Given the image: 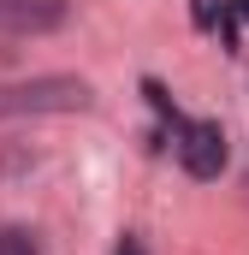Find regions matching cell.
Here are the masks:
<instances>
[{"instance_id":"7","label":"cell","mask_w":249,"mask_h":255,"mask_svg":"<svg viewBox=\"0 0 249 255\" xmlns=\"http://www.w3.org/2000/svg\"><path fill=\"white\" fill-rule=\"evenodd\" d=\"M119 255H142V244H136V238H124V244H119Z\"/></svg>"},{"instance_id":"4","label":"cell","mask_w":249,"mask_h":255,"mask_svg":"<svg viewBox=\"0 0 249 255\" xmlns=\"http://www.w3.org/2000/svg\"><path fill=\"white\" fill-rule=\"evenodd\" d=\"M0 255H42L30 226H0Z\"/></svg>"},{"instance_id":"1","label":"cell","mask_w":249,"mask_h":255,"mask_svg":"<svg viewBox=\"0 0 249 255\" xmlns=\"http://www.w3.org/2000/svg\"><path fill=\"white\" fill-rule=\"evenodd\" d=\"M71 107H89L83 77H42V83L0 89V113H71Z\"/></svg>"},{"instance_id":"2","label":"cell","mask_w":249,"mask_h":255,"mask_svg":"<svg viewBox=\"0 0 249 255\" xmlns=\"http://www.w3.org/2000/svg\"><path fill=\"white\" fill-rule=\"evenodd\" d=\"M172 136H178V160H184L190 178H220V166H226V130L214 119H172Z\"/></svg>"},{"instance_id":"6","label":"cell","mask_w":249,"mask_h":255,"mask_svg":"<svg viewBox=\"0 0 249 255\" xmlns=\"http://www.w3.org/2000/svg\"><path fill=\"white\" fill-rule=\"evenodd\" d=\"M226 12H238V18H249V0H226Z\"/></svg>"},{"instance_id":"3","label":"cell","mask_w":249,"mask_h":255,"mask_svg":"<svg viewBox=\"0 0 249 255\" xmlns=\"http://www.w3.org/2000/svg\"><path fill=\"white\" fill-rule=\"evenodd\" d=\"M65 0H0V30H54Z\"/></svg>"},{"instance_id":"5","label":"cell","mask_w":249,"mask_h":255,"mask_svg":"<svg viewBox=\"0 0 249 255\" xmlns=\"http://www.w3.org/2000/svg\"><path fill=\"white\" fill-rule=\"evenodd\" d=\"M190 18H196V30H214V24L226 18V0H196V6H190Z\"/></svg>"}]
</instances>
